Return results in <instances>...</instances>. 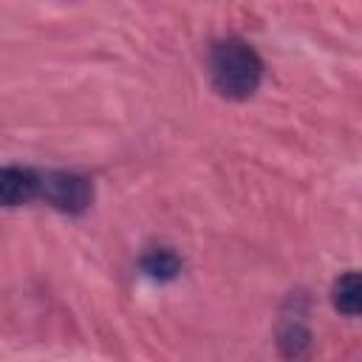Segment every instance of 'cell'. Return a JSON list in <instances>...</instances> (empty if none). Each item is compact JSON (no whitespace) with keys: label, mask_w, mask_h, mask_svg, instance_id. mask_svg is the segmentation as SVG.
Segmentation results:
<instances>
[{"label":"cell","mask_w":362,"mask_h":362,"mask_svg":"<svg viewBox=\"0 0 362 362\" xmlns=\"http://www.w3.org/2000/svg\"><path fill=\"white\" fill-rule=\"evenodd\" d=\"M331 303L345 317H359L362 311V283L356 272H345L331 286Z\"/></svg>","instance_id":"obj_6"},{"label":"cell","mask_w":362,"mask_h":362,"mask_svg":"<svg viewBox=\"0 0 362 362\" xmlns=\"http://www.w3.org/2000/svg\"><path fill=\"white\" fill-rule=\"evenodd\" d=\"M40 189V173L28 167H0V206H23L37 198Z\"/></svg>","instance_id":"obj_4"},{"label":"cell","mask_w":362,"mask_h":362,"mask_svg":"<svg viewBox=\"0 0 362 362\" xmlns=\"http://www.w3.org/2000/svg\"><path fill=\"white\" fill-rule=\"evenodd\" d=\"M37 198H42L48 206L65 215H82L93 204V181L82 173L48 170V173H40Z\"/></svg>","instance_id":"obj_2"},{"label":"cell","mask_w":362,"mask_h":362,"mask_svg":"<svg viewBox=\"0 0 362 362\" xmlns=\"http://www.w3.org/2000/svg\"><path fill=\"white\" fill-rule=\"evenodd\" d=\"M139 266H141V272H144L147 277H153V280H158V283L175 280V277L181 274V269H184L181 257H178L170 246H153V249H147V252L141 255Z\"/></svg>","instance_id":"obj_5"},{"label":"cell","mask_w":362,"mask_h":362,"mask_svg":"<svg viewBox=\"0 0 362 362\" xmlns=\"http://www.w3.org/2000/svg\"><path fill=\"white\" fill-rule=\"evenodd\" d=\"M209 79L218 96L243 102L263 82V59L246 40L226 37L209 51Z\"/></svg>","instance_id":"obj_1"},{"label":"cell","mask_w":362,"mask_h":362,"mask_svg":"<svg viewBox=\"0 0 362 362\" xmlns=\"http://www.w3.org/2000/svg\"><path fill=\"white\" fill-rule=\"evenodd\" d=\"M277 342L286 356H305L311 348V328L305 322V297L288 294L280 325H277Z\"/></svg>","instance_id":"obj_3"}]
</instances>
